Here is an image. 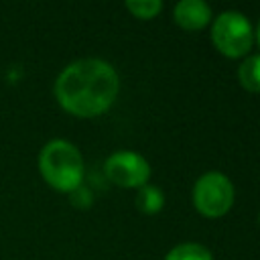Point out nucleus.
<instances>
[{
	"mask_svg": "<svg viewBox=\"0 0 260 260\" xmlns=\"http://www.w3.org/2000/svg\"><path fill=\"white\" fill-rule=\"evenodd\" d=\"M39 171L53 189L71 193L83 181L81 152L63 138L49 140L39 152Z\"/></svg>",
	"mask_w": 260,
	"mask_h": 260,
	"instance_id": "f03ea898",
	"label": "nucleus"
},
{
	"mask_svg": "<svg viewBox=\"0 0 260 260\" xmlns=\"http://www.w3.org/2000/svg\"><path fill=\"white\" fill-rule=\"evenodd\" d=\"M165 260H213V256L205 246L195 244V242H185V244L175 246L167 254Z\"/></svg>",
	"mask_w": 260,
	"mask_h": 260,
	"instance_id": "1a4fd4ad",
	"label": "nucleus"
},
{
	"mask_svg": "<svg viewBox=\"0 0 260 260\" xmlns=\"http://www.w3.org/2000/svg\"><path fill=\"white\" fill-rule=\"evenodd\" d=\"M173 20L183 30H199L211 20V10L201 0H181L173 8Z\"/></svg>",
	"mask_w": 260,
	"mask_h": 260,
	"instance_id": "423d86ee",
	"label": "nucleus"
},
{
	"mask_svg": "<svg viewBox=\"0 0 260 260\" xmlns=\"http://www.w3.org/2000/svg\"><path fill=\"white\" fill-rule=\"evenodd\" d=\"M256 41H258V45H260V22H258V28H256Z\"/></svg>",
	"mask_w": 260,
	"mask_h": 260,
	"instance_id": "f8f14e48",
	"label": "nucleus"
},
{
	"mask_svg": "<svg viewBox=\"0 0 260 260\" xmlns=\"http://www.w3.org/2000/svg\"><path fill=\"white\" fill-rule=\"evenodd\" d=\"M211 41L215 49L232 59L244 57L254 43V32L248 18L236 10H225L211 24Z\"/></svg>",
	"mask_w": 260,
	"mask_h": 260,
	"instance_id": "7ed1b4c3",
	"label": "nucleus"
},
{
	"mask_svg": "<svg viewBox=\"0 0 260 260\" xmlns=\"http://www.w3.org/2000/svg\"><path fill=\"white\" fill-rule=\"evenodd\" d=\"M238 79L244 89L260 91V55L244 59V63L238 67Z\"/></svg>",
	"mask_w": 260,
	"mask_h": 260,
	"instance_id": "0eeeda50",
	"label": "nucleus"
},
{
	"mask_svg": "<svg viewBox=\"0 0 260 260\" xmlns=\"http://www.w3.org/2000/svg\"><path fill=\"white\" fill-rule=\"evenodd\" d=\"M258 221H260V215H258Z\"/></svg>",
	"mask_w": 260,
	"mask_h": 260,
	"instance_id": "ddd939ff",
	"label": "nucleus"
},
{
	"mask_svg": "<svg viewBox=\"0 0 260 260\" xmlns=\"http://www.w3.org/2000/svg\"><path fill=\"white\" fill-rule=\"evenodd\" d=\"M106 177L120 187H144L150 177L146 158L132 150H118L106 158Z\"/></svg>",
	"mask_w": 260,
	"mask_h": 260,
	"instance_id": "39448f33",
	"label": "nucleus"
},
{
	"mask_svg": "<svg viewBox=\"0 0 260 260\" xmlns=\"http://www.w3.org/2000/svg\"><path fill=\"white\" fill-rule=\"evenodd\" d=\"M69 199H71V203H73L77 209H87V207L91 205V201H93L91 191L85 189L83 185H79L77 189H73V191L69 193Z\"/></svg>",
	"mask_w": 260,
	"mask_h": 260,
	"instance_id": "9b49d317",
	"label": "nucleus"
},
{
	"mask_svg": "<svg viewBox=\"0 0 260 260\" xmlns=\"http://www.w3.org/2000/svg\"><path fill=\"white\" fill-rule=\"evenodd\" d=\"M120 79L116 69L102 59H77L55 79V100L77 118H95L116 100Z\"/></svg>",
	"mask_w": 260,
	"mask_h": 260,
	"instance_id": "f257e3e1",
	"label": "nucleus"
},
{
	"mask_svg": "<svg viewBox=\"0 0 260 260\" xmlns=\"http://www.w3.org/2000/svg\"><path fill=\"white\" fill-rule=\"evenodd\" d=\"M234 203L232 181L217 171L203 173L193 185V205L205 217H221Z\"/></svg>",
	"mask_w": 260,
	"mask_h": 260,
	"instance_id": "20e7f679",
	"label": "nucleus"
},
{
	"mask_svg": "<svg viewBox=\"0 0 260 260\" xmlns=\"http://www.w3.org/2000/svg\"><path fill=\"white\" fill-rule=\"evenodd\" d=\"M124 6H126V10H130L136 18L148 20V18H154V16L160 12L162 2H158V0H128Z\"/></svg>",
	"mask_w": 260,
	"mask_h": 260,
	"instance_id": "9d476101",
	"label": "nucleus"
},
{
	"mask_svg": "<svg viewBox=\"0 0 260 260\" xmlns=\"http://www.w3.org/2000/svg\"><path fill=\"white\" fill-rule=\"evenodd\" d=\"M165 203V195L158 187L154 185H144L138 189V195H136V205L142 213H148V215H154L160 211Z\"/></svg>",
	"mask_w": 260,
	"mask_h": 260,
	"instance_id": "6e6552de",
	"label": "nucleus"
}]
</instances>
